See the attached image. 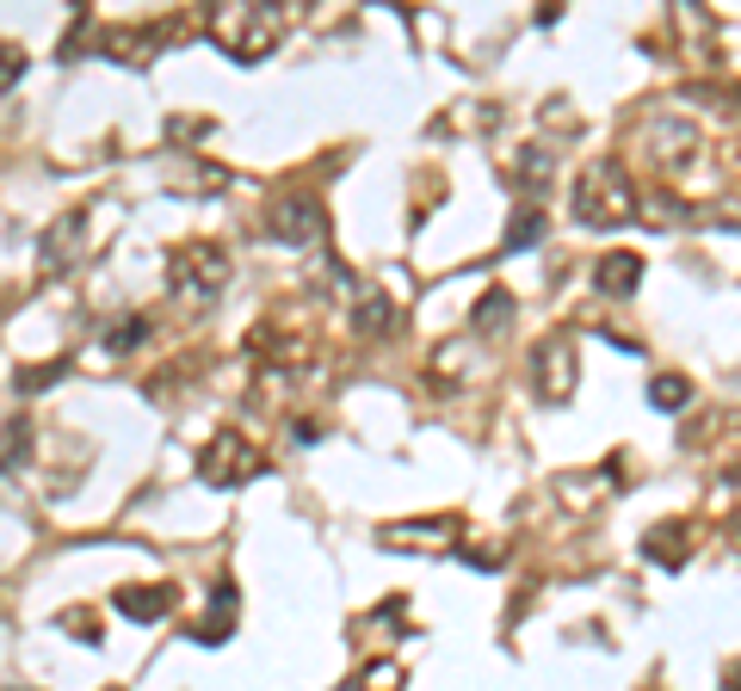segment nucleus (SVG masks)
<instances>
[{
  "instance_id": "1",
  "label": "nucleus",
  "mask_w": 741,
  "mask_h": 691,
  "mask_svg": "<svg viewBox=\"0 0 741 691\" xmlns=\"http://www.w3.org/2000/svg\"><path fill=\"white\" fill-rule=\"evenodd\" d=\"M575 222H587V229H618V222L636 217V191H631V173L618 167L612 155L587 161L581 173H575Z\"/></svg>"
},
{
  "instance_id": "17",
  "label": "nucleus",
  "mask_w": 741,
  "mask_h": 691,
  "mask_svg": "<svg viewBox=\"0 0 741 691\" xmlns=\"http://www.w3.org/2000/svg\"><path fill=\"white\" fill-rule=\"evenodd\" d=\"M537 241H544V210L537 205L513 210V222H506V248L520 253V248H537Z\"/></svg>"
},
{
  "instance_id": "4",
  "label": "nucleus",
  "mask_w": 741,
  "mask_h": 691,
  "mask_svg": "<svg viewBox=\"0 0 741 691\" xmlns=\"http://www.w3.org/2000/svg\"><path fill=\"white\" fill-rule=\"evenodd\" d=\"M525 377H532V395L544 408H563L575 383H581V359H575V340L568 333H544L532 346V364H525Z\"/></svg>"
},
{
  "instance_id": "13",
  "label": "nucleus",
  "mask_w": 741,
  "mask_h": 691,
  "mask_svg": "<svg viewBox=\"0 0 741 691\" xmlns=\"http://www.w3.org/2000/svg\"><path fill=\"white\" fill-rule=\"evenodd\" d=\"M693 402V383L679 377V371H662V377L649 383V408H662V414H679Z\"/></svg>"
},
{
  "instance_id": "20",
  "label": "nucleus",
  "mask_w": 741,
  "mask_h": 691,
  "mask_svg": "<svg viewBox=\"0 0 741 691\" xmlns=\"http://www.w3.org/2000/svg\"><path fill=\"white\" fill-rule=\"evenodd\" d=\"M56 377H63V359H56V364H32V371H19L13 390H19V395H37V390H50Z\"/></svg>"
},
{
  "instance_id": "11",
  "label": "nucleus",
  "mask_w": 741,
  "mask_h": 691,
  "mask_svg": "<svg viewBox=\"0 0 741 691\" xmlns=\"http://www.w3.org/2000/svg\"><path fill=\"white\" fill-rule=\"evenodd\" d=\"M593 284H600V297H618V303L636 297V284H643V253H606Z\"/></svg>"
},
{
  "instance_id": "26",
  "label": "nucleus",
  "mask_w": 741,
  "mask_h": 691,
  "mask_svg": "<svg viewBox=\"0 0 741 691\" xmlns=\"http://www.w3.org/2000/svg\"><path fill=\"white\" fill-rule=\"evenodd\" d=\"M7 691H32V685H7Z\"/></svg>"
},
{
  "instance_id": "27",
  "label": "nucleus",
  "mask_w": 741,
  "mask_h": 691,
  "mask_svg": "<svg viewBox=\"0 0 741 691\" xmlns=\"http://www.w3.org/2000/svg\"><path fill=\"white\" fill-rule=\"evenodd\" d=\"M106 691H124V685H106Z\"/></svg>"
},
{
  "instance_id": "2",
  "label": "nucleus",
  "mask_w": 741,
  "mask_h": 691,
  "mask_svg": "<svg viewBox=\"0 0 741 691\" xmlns=\"http://www.w3.org/2000/svg\"><path fill=\"white\" fill-rule=\"evenodd\" d=\"M210 37L222 44V56H236V63H260V56L279 50L284 13H279V7H253V0L210 7Z\"/></svg>"
},
{
  "instance_id": "16",
  "label": "nucleus",
  "mask_w": 741,
  "mask_h": 691,
  "mask_svg": "<svg viewBox=\"0 0 741 691\" xmlns=\"http://www.w3.org/2000/svg\"><path fill=\"white\" fill-rule=\"evenodd\" d=\"M506 321H513V297H506V290H489V297L476 303V315H470L476 333H501Z\"/></svg>"
},
{
  "instance_id": "23",
  "label": "nucleus",
  "mask_w": 741,
  "mask_h": 691,
  "mask_svg": "<svg viewBox=\"0 0 741 691\" xmlns=\"http://www.w3.org/2000/svg\"><path fill=\"white\" fill-rule=\"evenodd\" d=\"M723 691H741V667H735V673H729V685Z\"/></svg>"
},
{
  "instance_id": "10",
  "label": "nucleus",
  "mask_w": 741,
  "mask_h": 691,
  "mask_svg": "<svg viewBox=\"0 0 741 691\" xmlns=\"http://www.w3.org/2000/svg\"><path fill=\"white\" fill-rule=\"evenodd\" d=\"M686 544H693V525L686 518H667V525H649L643 531V556L655 568H679L686 562Z\"/></svg>"
},
{
  "instance_id": "8",
  "label": "nucleus",
  "mask_w": 741,
  "mask_h": 691,
  "mask_svg": "<svg viewBox=\"0 0 741 691\" xmlns=\"http://www.w3.org/2000/svg\"><path fill=\"white\" fill-rule=\"evenodd\" d=\"M80 235H87V210H63V217L44 229L37 253H44V272H50V278H63V272L80 260Z\"/></svg>"
},
{
  "instance_id": "19",
  "label": "nucleus",
  "mask_w": 741,
  "mask_h": 691,
  "mask_svg": "<svg viewBox=\"0 0 741 691\" xmlns=\"http://www.w3.org/2000/svg\"><path fill=\"white\" fill-rule=\"evenodd\" d=\"M643 217L655 222V229H667V222H674V229H679V222H693V210L679 205V198H667V191H655V198H649V210H643Z\"/></svg>"
},
{
  "instance_id": "22",
  "label": "nucleus",
  "mask_w": 741,
  "mask_h": 691,
  "mask_svg": "<svg viewBox=\"0 0 741 691\" xmlns=\"http://www.w3.org/2000/svg\"><path fill=\"white\" fill-rule=\"evenodd\" d=\"M149 340V321H118V328L106 333V352H124V346Z\"/></svg>"
},
{
  "instance_id": "15",
  "label": "nucleus",
  "mask_w": 741,
  "mask_h": 691,
  "mask_svg": "<svg viewBox=\"0 0 741 691\" xmlns=\"http://www.w3.org/2000/svg\"><path fill=\"white\" fill-rule=\"evenodd\" d=\"M352 328H359V333H371V340H383V333L395 328V309H390V297H359V309H352Z\"/></svg>"
},
{
  "instance_id": "18",
  "label": "nucleus",
  "mask_w": 741,
  "mask_h": 691,
  "mask_svg": "<svg viewBox=\"0 0 741 691\" xmlns=\"http://www.w3.org/2000/svg\"><path fill=\"white\" fill-rule=\"evenodd\" d=\"M25 445H32V420H7V432H0V470H13L25 457Z\"/></svg>"
},
{
  "instance_id": "9",
  "label": "nucleus",
  "mask_w": 741,
  "mask_h": 691,
  "mask_svg": "<svg viewBox=\"0 0 741 691\" xmlns=\"http://www.w3.org/2000/svg\"><path fill=\"white\" fill-rule=\"evenodd\" d=\"M167 605H174V586H118L111 593V612L130 624H155V617H167Z\"/></svg>"
},
{
  "instance_id": "3",
  "label": "nucleus",
  "mask_w": 741,
  "mask_h": 691,
  "mask_svg": "<svg viewBox=\"0 0 741 691\" xmlns=\"http://www.w3.org/2000/svg\"><path fill=\"white\" fill-rule=\"evenodd\" d=\"M229 253L217 248V241H179L174 253H167V290H174L179 303H210L222 297V284H229Z\"/></svg>"
},
{
  "instance_id": "14",
  "label": "nucleus",
  "mask_w": 741,
  "mask_h": 691,
  "mask_svg": "<svg viewBox=\"0 0 741 691\" xmlns=\"http://www.w3.org/2000/svg\"><path fill=\"white\" fill-rule=\"evenodd\" d=\"M451 537V518H426V525H383V544H445Z\"/></svg>"
},
{
  "instance_id": "6",
  "label": "nucleus",
  "mask_w": 741,
  "mask_h": 691,
  "mask_svg": "<svg viewBox=\"0 0 741 691\" xmlns=\"http://www.w3.org/2000/svg\"><path fill=\"white\" fill-rule=\"evenodd\" d=\"M266 229H272V241H284V248H316L322 229H328V217H322V198H309V191H291V198H279V205L266 210Z\"/></svg>"
},
{
  "instance_id": "25",
  "label": "nucleus",
  "mask_w": 741,
  "mask_h": 691,
  "mask_svg": "<svg viewBox=\"0 0 741 691\" xmlns=\"http://www.w3.org/2000/svg\"><path fill=\"white\" fill-rule=\"evenodd\" d=\"M735 550H741V518H735Z\"/></svg>"
},
{
  "instance_id": "5",
  "label": "nucleus",
  "mask_w": 741,
  "mask_h": 691,
  "mask_svg": "<svg viewBox=\"0 0 741 691\" xmlns=\"http://www.w3.org/2000/svg\"><path fill=\"white\" fill-rule=\"evenodd\" d=\"M198 475H205V487H241L260 475V451H253L241 432H217V439L198 451Z\"/></svg>"
},
{
  "instance_id": "12",
  "label": "nucleus",
  "mask_w": 741,
  "mask_h": 691,
  "mask_svg": "<svg viewBox=\"0 0 741 691\" xmlns=\"http://www.w3.org/2000/svg\"><path fill=\"white\" fill-rule=\"evenodd\" d=\"M513 179H520L525 191L551 186V179H556V155H551V149H537V142H525L520 155H513Z\"/></svg>"
},
{
  "instance_id": "24",
  "label": "nucleus",
  "mask_w": 741,
  "mask_h": 691,
  "mask_svg": "<svg viewBox=\"0 0 741 691\" xmlns=\"http://www.w3.org/2000/svg\"><path fill=\"white\" fill-rule=\"evenodd\" d=\"M340 691H364V685H359V679H347V685H340Z\"/></svg>"
},
{
  "instance_id": "7",
  "label": "nucleus",
  "mask_w": 741,
  "mask_h": 691,
  "mask_svg": "<svg viewBox=\"0 0 741 691\" xmlns=\"http://www.w3.org/2000/svg\"><path fill=\"white\" fill-rule=\"evenodd\" d=\"M643 142L655 149V161H662V167H674V173H686L698 161V130L679 124V118H649Z\"/></svg>"
},
{
  "instance_id": "21",
  "label": "nucleus",
  "mask_w": 741,
  "mask_h": 691,
  "mask_svg": "<svg viewBox=\"0 0 741 691\" xmlns=\"http://www.w3.org/2000/svg\"><path fill=\"white\" fill-rule=\"evenodd\" d=\"M19 75H25V50L0 44V94H7V87H19Z\"/></svg>"
}]
</instances>
